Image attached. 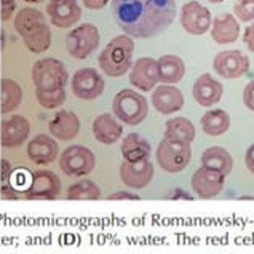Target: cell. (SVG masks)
<instances>
[{"label": "cell", "instance_id": "6da1fadb", "mask_svg": "<svg viewBox=\"0 0 254 254\" xmlns=\"http://www.w3.org/2000/svg\"><path fill=\"white\" fill-rule=\"evenodd\" d=\"M115 23L133 39H152L170 27L176 0H112Z\"/></svg>", "mask_w": 254, "mask_h": 254}, {"label": "cell", "instance_id": "7a4b0ae2", "mask_svg": "<svg viewBox=\"0 0 254 254\" xmlns=\"http://www.w3.org/2000/svg\"><path fill=\"white\" fill-rule=\"evenodd\" d=\"M14 29L31 53L39 55L52 47V29L47 24L45 14L37 8H21L14 16Z\"/></svg>", "mask_w": 254, "mask_h": 254}, {"label": "cell", "instance_id": "3957f363", "mask_svg": "<svg viewBox=\"0 0 254 254\" xmlns=\"http://www.w3.org/2000/svg\"><path fill=\"white\" fill-rule=\"evenodd\" d=\"M134 39L127 34L114 37L98 56L99 69L107 77H123L133 66Z\"/></svg>", "mask_w": 254, "mask_h": 254}, {"label": "cell", "instance_id": "277c9868", "mask_svg": "<svg viewBox=\"0 0 254 254\" xmlns=\"http://www.w3.org/2000/svg\"><path fill=\"white\" fill-rule=\"evenodd\" d=\"M112 112L122 123L129 127H136L146 120L149 114V104L147 99L141 93L125 88L120 90L114 96Z\"/></svg>", "mask_w": 254, "mask_h": 254}, {"label": "cell", "instance_id": "5b68a950", "mask_svg": "<svg viewBox=\"0 0 254 254\" xmlns=\"http://www.w3.org/2000/svg\"><path fill=\"white\" fill-rule=\"evenodd\" d=\"M67 78L69 74L66 66L56 58H43V60L35 61L32 66V82L35 90L53 91L66 88Z\"/></svg>", "mask_w": 254, "mask_h": 254}, {"label": "cell", "instance_id": "8992f818", "mask_svg": "<svg viewBox=\"0 0 254 254\" xmlns=\"http://www.w3.org/2000/svg\"><path fill=\"white\" fill-rule=\"evenodd\" d=\"M157 163L166 173H179L187 168L192 158L190 144L171 141L163 137L157 147Z\"/></svg>", "mask_w": 254, "mask_h": 254}, {"label": "cell", "instance_id": "52a82bcc", "mask_svg": "<svg viewBox=\"0 0 254 254\" xmlns=\"http://www.w3.org/2000/svg\"><path fill=\"white\" fill-rule=\"evenodd\" d=\"M101 35L98 27L91 23L75 26L66 37V48L75 60H86L99 47Z\"/></svg>", "mask_w": 254, "mask_h": 254}, {"label": "cell", "instance_id": "ba28073f", "mask_svg": "<svg viewBox=\"0 0 254 254\" xmlns=\"http://www.w3.org/2000/svg\"><path fill=\"white\" fill-rule=\"evenodd\" d=\"M60 168L70 178H83L96 168V155L85 146H69L60 155Z\"/></svg>", "mask_w": 254, "mask_h": 254}, {"label": "cell", "instance_id": "9c48e42d", "mask_svg": "<svg viewBox=\"0 0 254 254\" xmlns=\"http://www.w3.org/2000/svg\"><path fill=\"white\" fill-rule=\"evenodd\" d=\"M70 86H72V93L78 99L93 101L104 93L106 82L104 77L94 67H82L75 70V74L72 75Z\"/></svg>", "mask_w": 254, "mask_h": 254}, {"label": "cell", "instance_id": "30bf717a", "mask_svg": "<svg viewBox=\"0 0 254 254\" xmlns=\"http://www.w3.org/2000/svg\"><path fill=\"white\" fill-rule=\"evenodd\" d=\"M179 21L183 29L190 35H203L209 31L213 23L211 11L197 0H190L183 5L179 13Z\"/></svg>", "mask_w": 254, "mask_h": 254}, {"label": "cell", "instance_id": "8fae6325", "mask_svg": "<svg viewBox=\"0 0 254 254\" xmlns=\"http://www.w3.org/2000/svg\"><path fill=\"white\" fill-rule=\"evenodd\" d=\"M61 192V179L50 170L32 173L31 183L24 190L27 200H55Z\"/></svg>", "mask_w": 254, "mask_h": 254}, {"label": "cell", "instance_id": "7c38bea8", "mask_svg": "<svg viewBox=\"0 0 254 254\" xmlns=\"http://www.w3.org/2000/svg\"><path fill=\"white\" fill-rule=\"evenodd\" d=\"M213 67L224 78H240L250 70V58L240 50H224L213 58Z\"/></svg>", "mask_w": 254, "mask_h": 254}, {"label": "cell", "instance_id": "4fadbf2b", "mask_svg": "<svg viewBox=\"0 0 254 254\" xmlns=\"http://www.w3.org/2000/svg\"><path fill=\"white\" fill-rule=\"evenodd\" d=\"M47 16L53 26L67 29L80 21L82 8L77 0H48Z\"/></svg>", "mask_w": 254, "mask_h": 254}, {"label": "cell", "instance_id": "5bb4252c", "mask_svg": "<svg viewBox=\"0 0 254 254\" xmlns=\"http://www.w3.org/2000/svg\"><path fill=\"white\" fill-rule=\"evenodd\" d=\"M31 123L23 115H11L0 123V146L5 149L19 147L27 141Z\"/></svg>", "mask_w": 254, "mask_h": 254}, {"label": "cell", "instance_id": "9a60e30c", "mask_svg": "<svg viewBox=\"0 0 254 254\" xmlns=\"http://www.w3.org/2000/svg\"><path fill=\"white\" fill-rule=\"evenodd\" d=\"M226 184V176L217 171L208 170L205 166H200V168L192 174L190 179V186L192 190L198 195L200 198H214L217 197Z\"/></svg>", "mask_w": 254, "mask_h": 254}, {"label": "cell", "instance_id": "2e32d148", "mask_svg": "<svg viewBox=\"0 0 254 254\" xmlns=\"http://www.w3.org/2000/svg\"><path fill=\"white\" fill-rule=\"evenodd\" d=\"M120 179L129 189L139 190V189H144L154 179V165H152L149 158L139 162L123 160V163L120 165Z\"/></svg>", "mask_w": 254, "mask_h": 254}, {"label": "cell", "instance_id": "e0dca14e", "mask_svg": "<svg viewBox=\"0 0 254 254\" xmlns=\"http://www.w3.org/2000/svg\"><path fill=\"white\" fill-rule=\"evenodd\" d=\"M152 104L162 115H173L184 107V94L178 86L162 83L152 90Z\"/></svg>", "mask_w": 254, "mask_h": 254}, {"label": "cell", "instance_id": "ac0fdd59", "mask_svg": "<svg viewBox=\"0 0 254 254\" xmlns=\"http://www.w3.org/2000/svg\"><path fill=\"white\" fill-rule=\"evenodd\" d=\"M129 83L136 90L152 91L158 83V66L154 58H139L133 63L131 72H129Z\"/></svg>", "mask_w": 254, "mask_h": 254}, {"label": "cell", "instance_id": "d6986e66", "mask_svg": "<svg viewBox=\"0 0 254 254\" xmlns=\"http://www.w3.org/2000/svg\"><path fill=\"white\" fill-rule=\"evenodd\" d=\"M60 155V146L53 136L37 134L27 144V157L32 163L45 166L53 163Z\"/></svg>", "mask_w": 254, "mask_h": 254}, {"label": "cell", "instance_id": "ffe728a7", "mask_svg": "<svg viewBox=\"0 0 254 254\" xmlns=\"http://www.w3.org/2000/svg\"><path fill=\"white\" fill-rule=\"evenodd\" d=\"M224 86L209 74H201L192 86V96L203 107H211L221 101Z\"/></svg>", "mask_w": 254, "mask_h": 254}, {"label": "cell", "instance_id": "44dd1931", "mask_svg": "<svg viewBox=\"0 0 254 254\" xmlns=\"http://www.w3.org/2000/svg\"><path fill=\"white\" fill-rule=\"evenodd\" d=\"M48 131L55 139L72 141L80 133V119L72 111H60L50 120Z\"/></svg>", "mask_w": 254, "mask_h": 254}, {"label": "cell", "instance_id": "7402d4cb", "mask_svg": "<svg viewBox=\"0 0 254 254\" xmlns=\"http://www.w3.org/2000/svg\"><path fill=\"white\" fill-rule=\"evenodd\" d=\"M211 39L217 45H229L240 37V21L232 13H222L216 16L209 27Z\"/></svg>", "mask_w": 254, "mask_h": 254}, {"label": "cell", "instance_id": "603a6c76", "mask_svg": "<svg viewBox=\"0 0 254 254\" xmlns=\"http://www.w3.org/2000/svg\"><path fill=\"white\" fill-rule=\"evenodd\" d=\"M93 134L96 141L106 146H111L120 141L123 134V127L119 119L112 114H101L93 120Z\"/></svg>", "mask_w": 254, "mask_h": 254}, {"label": "cell", "instance_id": "cb8c5ba5", "mask_svg": "<svg viewBox=\"0 0 254 254\" xmlns=\"http://www.w3.org/2000/svg\"><path fill=\"white\" fill-rule=\"evenodd\" d=\"M158 82L174 85L181 82L186 75V64L183 58L176 55H163L157 60Z\"/></svg>", "mask_w": 254, "mask_h": 254}, {"label": "cell", "instance_id": "d4e9b609", "mask_svg": "<svg viewBox=\"0 0 254 254\" xmlns=\"http://www.w3.org/2000/svg\"><path fill=\"white\" fill-rule=\"evenodd\" d=\"M120 152H122L123 160L139 162L150 157L152 147L146 137H142L139 133H129L122 139Z\"/></svg>", "mask_w": 254, "mask_h": 254}, {"label": "cell", "instance_id": "484cf974", "mask_svg": "<svg viewBox=\"0 0 254 254\" xmlns=\"http://www.w3.org/2000/svg\"><path fill=\"white\" fill-rule=\"evenodd\" d=\"M200 162H201V166L221 173L224 176L230 174L232 168H234V158H232L230 152L224 147H219V146L208 147L201 154Z\"/></svg>", "mask_w": 254, "mask_h": 254}, {"label": "cell", "instance_id": "4316f807", "mask_svg": "<svg viewBox=\"0 0 254 254\" xmlns=\"http://www.w3.org/2000/svg\"><path fill=\"white\" fill-rule=\"evenodd\" d=\"M23 103V88L13 78L3 77L0 80V114L6 115L21 106Z\"/></svg>", "mask_w": 254, "mask_h": 254}, {"label": "cell", "instance_id": "83f0119b", "mask_svg": "<svg viewBox=\"0 0 254 254\" xmlns=\"http://www.w3.org/2000/svg\"><path fill=\"white\" fill-rule=\"evenodd\" d=\"M195 127L193 123L186 117H173L165 123V131L163 137L171 141L192 144L195 141Z\"/></svg>", "mask_w": 254, "mask_h": 254}, {"label": "cell", "instance_id": "f1b7e54d", "mask_svg": "<svg viewBox=\"0 0 254 254\" xmlns=\"http://www.w3.org/2000/svg\"><path fill=\"white\" fill-rule=\"evenodd\" d=\"M200 125L203 133L208 136H221L229 131L230 115L224 109H211L201 115Z\"/></svg>", "mask_w": 254, "mask_h": 254}, {"label": "cell", "instance_id": "f546056e", "mask_svg": "<svg viewBox=\"0 0 254 254\" xmlns=\"http://www.w3.org/2000/svg\"><path fill=\"white\" fill-rule=\"evenodd\" d=\"M103 198L101 189L91 179H80L67 189V200H99Z\"/></svg>", "mask_w": 254, "mask_h": 254}, {"label": "cell", "instance_id": "4dcf8cb0", "mask_svg": "<svg viewBox=\"0 0 254 254\" xmlns=\"http://www.w3.org/2000/svg\"><path fill=\"white\" fill-rule=\"evenodd\" d=\"M35 98H37V103L45 107V109H58L66 103V90L60 88V90H53V91H40L35 90Z\"/></svg>", "mask_w": 254, "mask_h": 254}, {"label": "cell", "instance_id": "1f68e13d", "mask_svg": "<svg viewBox=\"0 0 254 254\" xmlns=\"http://www.w3.org/2000/svg\"><path fill=\"white\" fill-rule=\"evenodd\" d=\"M234 14L242 23L254 21V0H237L234 5Z\"/></svg>", "mask_w": 254, "mask_h": 254}, {"label": "cell", "instance_id": "d6a6232c", "mask_svg": "<svg viewBox=\"0 0 254 254\" xmlns=\"http://www.w3.org/2000/svg\"><path fill=\"white\" fill-rule=\"evenodd\" d=\"M243 104L254 112V80H251L243 90Z\"/></svg>", "mask_w": 254, "mask_h": 254}, {"label": "cell", "instance_id": "836d02e7", "mask_svg": "<svg viewBox=\"0 0 254 254\" xmlns=\"http://www.w3.org/2000/svg\"><path fill=\"white\" fill-rule=\"evenodd\" d=\"M107 200H119V201H131V200H141V197L137 193L133 192H125V190H119L114 192L111 195H107Z\"/></svg>", "mask_w": 254, "mask_h": 254}, {"label": "cell", "instance_id": "e575fe53", "mask_svg": "<svg viewBox=\"0 0 254 254\" xmlns=\"http://www.w3.org/2000/svg\"><path fill=\"white\" fill-rule=\"evenodd\" d=\"M14 8H16V2L14 0H2V11H0L2 21H8L13 16Z\"/></svg>", "mask_w": 254, "mask_h": 254}, {"label": "cell", "instance_id": "d590c367", "mask_svg": "<svg viewBox=\"0 0 254 254\" xmlns=\"http://www.w3.org/2000/svg\"><path fill=\"white\" fill-rule=\"evenodd\" d=\"M11 179V165L8 160H3L0 162V184H6L10 183Z\"/></svg>", "mask_w": 254, "mask_h": 254}, {"label": "cell", "instance_id": "8d00e7d4", "mask_svg": "<svg viewBox=\"0 0 254 254\" xmlns=\"http://www.w3.org/2000/svg\"><path fill=\"white\" fill-rule=\"evenodd\" d=\"M243 42H245V45L248 47L250 52L254 53V21L250 26H246L243 32Z\"/></svg>", "mask_w": 254, "mask_h": 254}, {"label": "cell", "instance_id": "74e56055", "mask_svg": "<svg viewBox=\"0 0 254 254\" xmlns=\"http://www.w3.org/2000/svg\"><path fill=\"white\" fill-rule=\"evenodd\" d=\"M166 198L170 200H193L190 193H187L184 189H173V190L166 195Z\"/></svg>", "mask_w": 254, "mask_h": 254}, {"label": "cell", "instance_id": "f35d334b", "mask_svg": "<svg viewBox=\"0 0 254 254\" xmlns=\"http://www.w3.org/2000/svg\"><path fill=\"white\" fill-rule=\"evenodd\" d=\"M111 0H82V3L90 10H103Z\"/></svg>", "mask_w": 254, "mask_h": 254}, {"label": "cell", "instance_id": "ab89813d", "mask_svg": "<svg viewBox=\"0 0 254 254\" xmlns=\"http://www.w3.org/2000/svg\"><path fill=\"white\" fill-rule=\"evenodd\" d=\"M245 165H246V168H248V171L251 174H254V144H251V146L248 147V150H246Z\"/></svg>", "mask_w": 254, "mask_h": 254}, {"label": "cell", "instance_id": "60d3db41", "mask_svg": "<svg viewBox=\"0 0 254 254\" xmlns=\"http://www.w3.org/2000/svg\"><path fill=\"white\" fill-rule=\"evenodd\" d=\"M238 200H254V197H251V195H242V197H238Z\"/></svg>", "mask_w": 254, "mask_h": 254}, {"label": "cell", "instance_id": "b9f144b4", "mask_svg": "<svg viewBox=\"0 0 254 254\" xmlns=\"http://www.w3.org/2000/svg\"><path fill=\"white\" fill-rule=\"evenodd\" d=\"M24 2H27V3H40V2H43V0H24Z\"/></svg>", "mask_w": 254, "mask_h": 254}, {"label": "cell", "instance_id": "7bdbcfd3", "mask_svg": "<svg viewBox=\"0 0 254 254\" xmlns=\"http://www.w3.org/2000/svg\"><path fill=\"white\" fill-rule=\"evenodd\" d=\"M211 3H222V2H226V0H209Z\"/></svg>", "mask_w": 254, "mask_h": 254}]
</instances>
